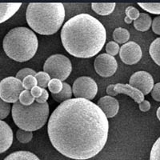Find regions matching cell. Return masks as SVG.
<instances>
[{
	"instance_id": "7",
	"label": "cell",
	"mask_w": 160,
	"mask_h": 160,
	"mask_svg": "<svg viewBox=\"0 0 160 160\" xmlns=\"http://www.w3.org/2000/svg\"><path fill=\"white\" fill-rule=\"evenodd\" d=\"M24 91L22 82L16 77H7L0 82V98L8 103H15Z\"/></svg>"
},
{
	"instance_id": "34",
	"label": "cell",
	"mask_w": 160,
	"mask_h": 160,
	"mask_svg": "<svg viewBox=\"0 0 160 160\" xmlns=\"http://www.w3.org/2000/svg\"><path fill=\"white\" fill-rule=\"evenodd\" d=\"M151 27H152L153 32L156 35H160V16L154 18Z\"/></svg>"
},
{
	"instance_id": "35",
	"label": "cell",
	"mask_w": 160,
	"mask_h": 160,
	"mask_svg": "<svg viewBox=\"0 0 160 160\" xmlns=\"http://www.w3.org/2000/svg\"><path fill=\"white\" fill-rule=\"evenodd\" d=\"M48 98H49V94H48V91L45 89L42 90V93L41 96L38 98H35V102H38V103H41V104H43L47 102L48 101Z\"/></svg>"
},
{
	"instance_id": "13",
	"label": "cell",
	"mask_w": 160,
	"mask_h": 160,
	"mask_svg": "<svg viewBox=\"0 0 160 160\" xmlns=\"http://www.w3.org/2000/svg\"><path fill=\"white\" fill-rule=\"evenodd\" d=\"M98 107L102 110L107 118H113L118 114L119 110V103L114 97L103 96L98 101Z\"/></svg>"
},
{
	"instance_id": "33",
	"label": "cell",
	"mask_w": 160,
	"mask_h": 160,
	"mask_svg": "<svg viewBox=\"0 0 160 160\" xmlns=\"http://www.w3.org/2000/svg\"><path fill=\"white\" fill-rule=\"evenodd\" d=\"M151 96L155 101L160 102V82L154 85V88L151 91Z\"/></svg>"
},
{
	"instance_id": "24",
	"label": "cell",
	"mask_w": 160,
	"mask_h": 160,
	"mask_svg": "<svg viewBox=\"0 0 160 160\" xmlns=\"http://www.w3.org/2000/svg\"><path fill=\"white\" fill-rule=\"evenodd\" d=\"M35 77L37 79L38 87H40L42 89H45L47 87L48 88V84H49L51 78L48 73L44 72V71H39V72L36 73Z\"/></svg>"
},
{
	"instance_id": "32",
	"label": "cell",
	"mask_w": 160,
	"mask_h": 160,
	"mask_svg": "<svg viewBox=\"0 0 160 160\" xmlns=\"http://www.w3.org/2000/svg\"><path fill=\"white\" fill-rule=\"evenodd\" d=\"M35 75H36V72H35V71H34L33 69H31V68H23V69L20 70V71L17 73L16 78L22 82V80H23L26 77L30 76V75L35 76Z\"/></svg>"
},
{
	"instance_id": "27",
	"label": "cell",
	"mask_w": 160,
	"mask_h": 160,
	"mask_svg": "<svg viewBox=\"0 0 160 160\" xmlns=\"http://www.w3.org/2000/svg\"><path fill=\"white\" fill-rule=\"evenodd\" d=\"M17 139L22 143H28L32 139L33 133L31 131H26L23 130H18L16 132Z\"/></svg>"
},
{
	"instance_id": "15",
	"label": "cell",
	"mask_w": 160,
	"mask_h": 160,
	"mask_svg": "<svg viewBox=\"0 0 160 160\" xmlns=\"http://www.w3.org/2000/svg\"><path fill=\"white\" fill-rule=\"evenodd\" d=\"M21 6V2H0V24L11 18Z\"/></svg>"
},
{
	"instance_id": "22",
	"label": "cell",
	"mask_w": 160,
	"mask_h": 160,
	"mask_svg": "<svg viewBox=\"0 0 160 160\" xmlns=\"http://www.w3.org/2000/svg\"><path fill=\"white\" fill-rule=\"evenodd\" d=\"M138 5L148 13L160 15V2H138Z\"/></svg>"
},
{
	"instance_id": "17",
	"label": "cell",
	"mask_w": 160,
	"mask_h": 160,
	"mask_svg": "<svg viewBox=\"0 0 160 160\" xmlns=\"http://www.w3.org/2000/svg\"><path fill=\"white\" fill-rule=\"evenodd\" d=\"M152 25V20L151 16L147 13H140V15L135 21H134V26L137 31H147Z\"/></svg>"
},
{
	"instance_id": "30",
	"label": "cell",
	"mask_w": 160,
	"mask_h": 160,
	"mask_svg": "<svg viewBox=\"0 0 160 160\" xmlns=\"http://www.w3.org/2000/svg\"><path fill=\"white\" fill-rule=\"evenodd\" d=\"M10 111H11L10 103L4 102L3 100L0 98V120L7 118L9 115Z\"/></svg>"
},
{
	"instance_id": "16",
	"label": "cell",
	"mask_w": 160,
	"mask_h": 160,
	"mask_svg": "<svg viewBox=\"0 0 160 160\" xmlns=\"http://www.w3.org/2000/svg\"><path fill=\"white\" fill-rule=\"evenodd\" d=\"M116 4L115 2H92L91 8L95 13L99 15H111L114 11Z\"/></svg>"
},
{
	"instance_id": "19",
	"label": "cell",
	"mask_w": 160,
	"mask_h": 160,
	"mask_svg": "<svg viewBox=\"0 0 160 160\" xmlns=\"http://www.w3.org/2000/svg\"><path fill=\"white\" fill-rule=\"evenodd\" d=\"M72 88L71 86L67 82H63V88H62V91L56 95H52V98L56 102L62 103L67 100L71 99L72 97Z\"/></svg>"
},
{
	"instance_id": "4",
	"label": "cell",
	"mask_w": 160,
	"mask_h": 160,
	"mask_svg": "<svg viewBox=\"0 0 160 160\" xmlns=\"http://www.w3.org/2000/svg\"><path fill=\"white\" fill-rule=\"evenodd\" d=\"M38 38L34 31L24 27L11 29L6 35L2 47L6 55L16 62H27L36 54Z\"/></svg>"
},
{
	"instance_id": "5",
	"label": "cell",
	"mask_w": 160,
	"mask_h": 160,
	"mask_svg": "<svg viewBox=\"0 0 160 160\" xmlns=\"http://www.w3.org/2000/svg\"><path fill=\"white\" fill-rule=\"evenodd\" d=\"M12 118L15 125L26 131H35L42 128L49 116L48 102L41 104L35 102L30 106H23L17 102L12 106Z\"/></svg>"
},
{
	"instance_id": "3",
	"label": "cell",
	"mask_w": 160,
	"mask_h": 160,
	"mask_svg": "<svg viewBox=\"0 0 160 160\" xmlns=\"http://www.w3.org/2000/svg\"><path fill=\"white\" fill-rule=\"evenodd\" d=\"M30 28L39 35L58 32L65 18V8L61 2H31L26 13Z\"/></svg>"
},
{
	"instance_id": "2",
	"label": "cell",
	"mask_w": 160,
	"mask_h": 160,
	"mask_svg": "<svg viewBox=\"0 0 160 160\" xmlns=\"http://www.w3.org/2000/svg\"><path fill=\"white\" fill-rule=\"evenodd\" d=\"M106 39L107 32L102 22L85 13L68 20L61 31L63 48L76 58L95 56L104 47Z\"/></svg>"
},
{
	"instance_id": "10",
	"label": "cell",
	"mask_w": 160,
	"mask_h": 160,
	"mask_svg": "<svg viewBox=\"0 0 160 160\" xmlns=\"http://www.w3.org/2000/svg\"><path fill=\"white\" fill-rule=\"evenodd\" d=\"M129 84L143 94L148 95L154 88V79L150 73L144 71H137L131 76Z\"/></svg>"
},
{
	"instance_id": "20",
	"label": "cell",
	"mask_w": 160,
	"mask_h": 160,
	"mask_svg": "<svg viewBox=\"0 0 160 160\" xmlns=\"http://www.w3.org/2000/svg\"><path fill=\"white\" fill-rule=\"evenodd\" d=\"M149 53L153 61L160 67V37L155 38L150 45Z\"/></svg>"
},
{
	"instance_id": "31",
	"label": "cell",
	"mask_w": 160,
	"mask_h": 160,
	"mask_svg": "<svg viewBox=\"0 0 160 160\" xmlns=\"http://www.w3.org/2000/svg\"><path fill=\"white\" fill-rule=\"evenodd\" d=\"M120 48L117 42H115V41H111V42H108L107 45H106V51H107V54L111 55V56H115L119 52Z\"/></svg>"
},
{
	"instance_id": "26",
	"label": "cell",
	"mask_w": 160,
	"mask_h": 160,
	"mask_svg": "<svg viewBox=\"0 0 160 160\" xmlns=\"http://www.w3.org/2000/svg\"><path fill=\"white\" fill-rule=\"evenodd\" d=\"M63 88V82L57 78H51L48 84V89L52 93V95L58 94L62 90Z\"/></svg>"
},
{
	"instance_id": "29",
	"label": "cell",
	"mask_w": 160,
	"mask_h": 160,
	"mask_svg": "<svg viewBox=\"0 0 160 160\" xmlns=\"http://www.w3.org/2000/svg\"><path fill=\"white\" fill-rule=\"evenodd\" d=\"M22 86L25 90L28 91H31L33 88H35L36 86H38V82L35 76L33 75H30V76L26 77L23 80H22Z\"/></svg>"
},
{
	"instance_id": "21",
	"label": "cell",
	"mask_w": 160,
	"mask_h": 160,
	"mask_svg": "<svg viewBox=\"0 0 160 160\" xmlns=\"http://www.w3.org/2000/svg\"><path fill=\"white\" fill-rule=\"evenodd\" d=\"M113 38L117 43L125 44L130 38V32L125 28H118L113 32Z\"/></svg>"
},
{
	"instance_id": "18",
	"label": "cell",
	"mask_w": 160,
	"mask_h": 160,
	"mask_svg": "<svg viewBox=\"0 0 160 160\" xmlns=\"http://www.w3.org/2000/svg\"><path fill=\"white\" fill-rule=\"evenodd\" d=\"M3 160H40L38 156L30 151H15L6 157Z\"/></svg>"
},
{
	"instance_id": "25",
	"label": "cell",
	"mask_w": 160,
	"mask_h": 160,
	"mask_svg": "<svg viewBox=\"0 0 160 160\" xmlns=\"http://www.w3.org/2000/svg\"><path fill=\"white\" fill-rule=\"evenodd\" d=\"M19 102L23 106H30L35 102V98L31 95V91L24 90L19 95Z\"/></svg>"
},
{
	"instance_id": "28",
	"label": "cell",
	"mask_w": 160,
	"mask_h": 160,
	"mask_svg": "<svg viewBox=\"0 0 160 160\" xmlns=\"http://www.w3.org/2000/svg\"><path fill=\"white\" fill-rule=\"evenodd\" d=\"M150 160H160V137L153 144L150 155Z\"/></svg>"
},
{
	"instance_id": "36",
	"label": "cell",
	"mask_w": 160,
	"mask_h": 160,
	"mask_svg": "<svg viewBox=\"0 0 160 160\" xmlns=\"http://www.w3.org/2000/svg\"><path fill=\"white\" fill-rule=\"evenodd\" d=\"M42 90H43L42 88H41L40 87H38V86H36V87L33 88L31 90V95H33V97L35 98H39V97L41 96V95H42Z\"/></svg>"
},
{
	"instance_id": "12",
	"label": "cell",
	"mask_w": 160,
	"mask_h": 160,
	"mask_svg": "<svg viewBox=\"0 0 160 160\" xmlns=\"http://www.w3.org/2000/svg\"><path fill=\"white\" fill-rule=\"evenodd\" d=\"M107 94L109 96H116L118 94L128 95L135 100L137 103L140 104L144 100V95L136 88H133L130 84L116 83L111 84L107 88Z\"/></svg>"
},
{
	"instance_id": "14",
	"label": "cell",
	"mask_w": 160,
	"mask_h": 160,
	"mask_svg": "<svg viewBox=\"0 0 160 160\" xmlns=\"http://www.w3.org/2000/svg\"><path fill=\"white\" fill-rule=\"evenodd\" d=\"M12 142V130L7 122L0 120V154L8 151L11 148Z\"/></svg>"
},
{
	"instance_id": "8",
	"label": "cell",
	"mask_w": 160,
	"mask_h": 160,
	"mask_svg": "<svg viewBox=\"0 0 160 160\" xmlns=\"http://www.w3.org/2000/svg\"><path fill=\"white\" fill-rule=\"evenodd\" d=\"M72 92L75 98L92 100L97 95L98 86L91 77H78L73 83Z\"/></svg>"
},
{
	"instance_id": "23",
	"label": "cell",
	"mask_w": 160,
	"mask_h": 160,
	"mask_svg": "<svg viewBox=\"0 0 160 160\" xmlns=\"http://www.w3.org/2000/svg\"><path fill=\"white\" fill-rule=\"evenodd\" d=\"M125 13L127 16L124 18V21H125L126 23L128 24H131L133 20L135 21L140 15L139 11L137 8H134V7H131V6L127 8Z\"/></svg>"
},
{
	"instance_id": "9",
	"label": "cell",
	"mask_w": 160,
	"mask_h": 160,
	"mask_svg": "<svg viewBox=\"0 0 160 160\" xmlns=\"http://www.w3.org/2000/svg\"><path fill=\"white\" fill-rule=\"evenodd\" d=\"M95 70L98 75L104 78L112 76L116 72L118 62L115 58L108 54H101L95 58Z\"/></svg>"
},
{
	"instance_id": "1",
	"label": "cell",
	"mask_w": 160,
	"mask_h": 160,
	"mask_svg": "<svg viewBox=\"0 0 160 160\" xmlns=\"http://www.w3.org/2000/svg\"><path fill=\"white\" fill-rule=\"evenodd\" d=\"M109 122L98 105L85 98H71L60 103L48 121L53 147L75 160L95 157L108 141Z\"/></svg>"
},
{
	"instance_id": "37",
	"label": "cell",
	"mask_w": 160,
	"mask_h": 160,
	"mask_svg": "<svg viewBox=\"0 0 160 160\" xmlns=\"http://www.w3.org/2000/svg\"><path fill=\"white\" fill-rule=\"evenodd\" d=\"M139 105V109L140 111H142V112H147V111H149L151 109V103H150L149 101L144 99L142 102Z\"/></svg>"
},
{
	"instance_id": "11",
	"label": "cell",
	"mask_w": 160,
	"mask_h": 160,
	"mask_svg": "<svg viewBox=\"0 0 160 160\" xmlns=\"http://www.w3.org/2000/svg\"><path fill=\"white\" fill-rule=\"evenodd\" d=\"M142 55L140 46L133 41L123 44L119 50L120 58L127 65L136 64L140 61Z\"/></svg>"
},
{
	"instance_id": "6",
	"label": "cell",
	"mask_w": 160,
	"mask_h": 160,
	"mask_svg": "<svg viewBox=\"0 0 160 160\" xmlns=\"http://www.w3.org/2000/svg\"><path fill=\"white\" fill-rule=\"evenodd\" d=\"M43 71L48 73L51 78L64 81L69 77L72 71L71 60L63 55H53L46 60Z\"/></svg>"
},
{
	"instance_id": "38",
	"label": "cell",
	"mask_w": 160,
	"mask_h": 160,
	"mask_svg": "<svg viewBox=\"0 0 160 160\" xmlns=\"http://www.w3.org/2000/svg\"><path fill=\"white\" fill-rule=\"evenodd\" d=\"M156 115H157V118H158V119L160 121V107L158 108V110H157Z\"/></svg>"
}]
</instances>
